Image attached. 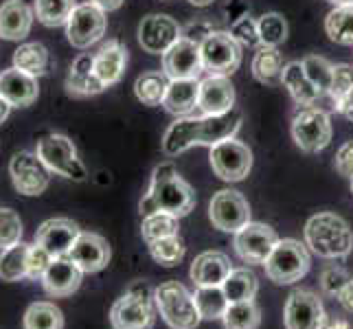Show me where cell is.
I'll return each mask as SVG.
<instances>
[{
  "mask_svg": "<svg viewBox=\"0 0 353 329\" xmlns=\"http://www.w3.org/2000/svg\"><path fill=\"white\" fill-rule=\"evenodd\" d=\"M196 206V191L187 180H182L174 163H161L152 174V182L148 193L139 202L141 215H150L163 211L176 215L178 219L185 217Z\"/></svg>",
  "mask_w": 353,
  "mask_h": 329,
  "instance_id": "6da1fadb",
  "label": "cell"
},
{
  "mask_svg": "<svg viewBox=\"0 0 353 329\" xmlns=\"http://www.w3.org/2000/svg\"><path fill=\"white\" fill-rule=\"evenodd\" d=\"M305 243L323 259H345L353 250V230L336 213H316L305 224Z\"/></svg>",
  "mask_w": 353,
  "mask_h": 329,
  "instance_id": "7a4b0ae2",
  "label": "cell"
},
{
  "mask_svg": "<svg viewBox=\"0 0 353 329\" xmlns=\"http://www.w3.org/2000/svg\"><path fill=\"white\" fill-rule=\"evenodd\" d=\"M154 321H156L154 290L145 281L130 286L125 295L119 297L110 310L112 329H152Z\"/></svg>",
  "mask_w": 353,
  "mask_h": 329,
  "instance_id": "3957f363",
  "label": "cell"
},
{
  "mask_svg": "<svg viewBox=\"0 0 353 329\" xmlns=\"http://www.w3.org/2000/svg\"><path fill=\"white\" fill-rule=\"evenodd\" d=\"M156 310L172 329H196L202 323L191 292L178 281H165L154 290Z\"/></svg>",
  "mask_w": 353,
  "mask_h": 329,
  "instance_id": "277c9868",
  "label": "cell"
},
{
  "mask_svg": "<svg viewBox=\"0 0 353 329\" xmlns=\"http://www.w3.org/2000/svg\"><path fill=\"white\" fill-rule=\"evenodd\" d=\"M310 250L296 239H279L265 259V277L276 286H290L301 281L310 272Z\"/></svg>",
  "mask_w": 353,
  "mask_h": 329,
  "instance_id": "5b68a950",
  "label": "cell"
},
{
  "mask_svg": "<svg viewBox=\"0 0 353 329\" xmlns=\"http://www.w3.org/2000/svg\"><path fill=\"white\" fill-rule=\"evenodd\" d=\"M35 154L40 156V161L48 167L51 174H57L75 182H83L88 178V169L81 163L75 143L66 134H57V132L46 134V137L38 141Z\"/></svg>",
  "mask_w": 353,
  "mask_h": 329,
  "instance_id": "8992f818",
  "label": "cell"
},
{
  "mask_svg": "<svg viewBox=\"0 0 353 329\" xmlns=\"http://www.w3.org/2000/svg\"><path fill=\"white\" fill-rule=\"evenodd\" d=\"M292 139L305 154H319L332 143V121L323 108H301L292 119Z\"/></svg>",
  "mask_w": 353,
  "mask_h": 329,
  "instance_id": "52a82bcc",
  "label": "cell"
},
{
  "mask_svg": "<svg viewBox=\"0 0 353 329\" xmlns=\"http://www.w3.org/2000/svg\"><path fill=\"white\" fill-rule=\"evenodd\" d=\"M202 66L209 75L230 77L241 64V44L226 31H213L200 44Z\"/></svg>",
  "mask_w": 353,
  "mask_h": 329,
  "instance_id": "ba28073f",
  "label": "cell"
},
{
  "mask_svg": "<svg viewBox=\"0 0 353 329\" xmlns=\"http://www.w3.org/2000/svg\"><path fill=\"white\" fill-rule=\"evenodd\" d=\"M108 29V18L101 7L88 3H81L72 9V14L66 22V38L75 48H90L99 42Z\"/></svg>",
  "mask_w": 353,
  "mask_h": 329,
  "instance_id": "9c48e42d",
  "label": "cell"
},
{
  "mask_svg": "<svg viewBox=\"0 0 353 329\" xmlns=\"http://www.w3.org/2000/svg\"><path fill=\"white\" fill-rule=\"evenodd\" d=\"M9 176L20 196H40L51 182V172L35 152H16L9 161Z\"/></svg>",
  "mask_w": 353,
  "mask_h": 329,
  "instance_id": "30bf717a",
  "label": "cell"
},
{
  "mask_svg": "<svg viewBox=\"0 0 353 329\" xmlns=\"http://www.w3.org/2000/svg\"><path fill=\"white\" fill-rule=\"evenodd\" d=\"M209 161L215 176L224 182H239L252 169V152L241 141L228 139L211 148Z\"/></svg>",
  "mask_w": 353,
  "mask_h": 329,
  "instance_id": "8fae6325",
  "label": "cell"
},
{
  "mask_svg": "<svg viewBox=\"0 0 353 329\" xmlns=\"http://www.w3.org/2000/svg\"><path fill=\"white\" fill-rule=\"evenodd\" d=\"M276 241L279 235L272 226L261 222H248L235 233L233 246L241 261H246L250 266H263L265 259L270 257Z\"/></svg>",
  "mask_w": 353,
  "mask_h": 329,
  "instance_id": "7c38bea8",
  "label": "cell"
},
{
  "mask_svg": "<svg viewBox=\"0 0 353 329\" xmlns=\"http://www.w3.org/2000/svg\"><path fill=\"white\" fill-rule=\"evenodd\" d=\"M209 219L224 233H237L241 226L250 222V204L239 191L222 189L211 198Z\"/></svg>",
  "mask_w": 353,
  "mask_h": 329,
  "instance_id": "4fadbf2b",
  "label": "cell"
},
{
  "mask_svg": "<svg viewBox=\"0 0 353 329\" xmlns=\"http://www.w3.org/2000/svg\"><path fill=\"white\" fill-rule=\"evenodd\" d=\"M139 44L145 53L163 55L182 38V27L165 14H152L145 16L139 24Z\"/></svg>",
  "mask_w": 353,
  "mask_h": 329,
  "instance_id": "5bb4252c",
  "label": "cell"
},
{
  "mask_svg": "<svg viewBox=\"0 0 353 329\" xmlns=\"http://www.w3.org/2000/svg\"><path fill=\"white\" fill-rule=\"evenodd\" d=\"M325 316L323 301L310 290H294L285 301V329H321Z\"/></svg>",
  "mask_w": 353,
  "mask_h": 329,
  "instance_id": "9a60e30c",
  "label": "cell"
},
{
  "mask_svg": "<svg viewBox=\"0 0 353 329\" xmlns=\"http://www.w3.org/2000/svg\"><path fill=\"white\" fill-rule=\"evenodd\" d=\"M68 257L77 263V268L83 275L101 272L103 268L110 263L112 250L110 243L99 233H90V230H81L79 237L72 243Z\"/></svg>",
  "mask_w": 353,
  "mask_h": 329,
  "instance_id": "2e32d148",
  "label": "cell"
},
{
  "mask_svg": "<svg viewBox=\"0 0 353 329\" xmlns=\"http://www.w3.org/2000/svg\"><path fill=\"white\" fill-rule=\"evenodd\" d=\"M202 66L200 44L180 38L167 53H163V72L169 79H198Z\"/></svg>",
  "mask_w": 353,
  "mask_h": 329,
  "instance_id": "e0dca14e",
  "label": "cell"
},
{
  "mask_svg": "<svg viewBox=\"0 0 353 329\" xmlns=\"http://www.w3.org/2000/svg\"><path fill=\"white\" fill-rule=\"evenodd\" d=\"M79 226L68 217H51L35 230V243L44 246L53 257H66L72 243L79 237Z\"/></svg>",
  "mask_w": 353,
  "mask_h": 329,
  "instance_id": "ac0fdd59",
  "label": "cell"
},
{
  "mask_svg": "<svg viewBox=\"0 0 353 329\" xmlns=\"http://www.w3.org/2000/svg\"><path fill=\"white\" fill-rule=\"evenodd\" d=\"M81 279H83V272L66 255V257H53L51 266L46 268V272L42 275L40 281L46 295H51L55 299H64L79 290Z\"/></svg>",
  "mask_w": 353,
  "mask_h": 329,
  "instance_id": "d6986e66",
  "label": "cell"
},
{
  "mask_svg": "<svg viewBox=\"0 0 353 329\" xmlns=\"http://www.w3.org/2000/svg\"><path fill=\"white\" fill-rule=\"evenodd\" d=\"M235 108V86L228 77L209 75L200 81L198 110L202 117L206 114H222Z\"/></svg>",
  "mask_w": 353,
  "mask_h": 329,
  "instance_id": "ffe728a7",
  "label": "cell"
},
{
  "mask_svg": "<svg viewBox=\"0 0 353 329\" xmlns=\"http://www.w3.org/2000/svg\"><path fill=\"white\" fill-rule=\"evenodd\" d=\"M0 97H5L14 108H29L40 97L38 77H33L16 66L3 70L0 72Z\"/></svg>",
  "mask_w": 353,
  "mask_h": 329,
  "instance_id": "44dd1931",
  "label": "cell"
},
{
  "mask_svg": "<svg viewBox=\"0 0 353 329\" xmlns=\"http://www.w3.org/2000/svg\"><path fill=\"white\" fill-rule=\"evenodd\" d=\"M35 11L24 0H5L0 5V38L22 42L31 33Z\"/></svg>",
  "mask_w": 353,
  "mask_h": 329,
  "instance_id": "7402d4cb",
  "label": "cell"
},
{
  "mask_svg": "<svg viewBox=\"0 0 353 329\" xmlns=\"http://www.w3.org/2000/svg\"><path fill=\"white\" fill-rule=\"evenodd\" d=\"M128 66V48L119 40H108L101 44L99 51L94 53V75L103 86H114L121 81Z\"/></svg>",
  "mask_w": 353,
  "mask_h": 329,
  "instance_id": "603a6c76",
  "label": "cell"
},
{
  "mask_svg": "<svg viewBox=\"0 0 353 329\" xmlns=\"http://www.w3.org/2000/svg\"><path fill=\"white\" fill-rule=\"evenodd\" d=\"M230 259L220 250H206L200 252L191 263L189 277L198 288L202 286H222L226 277L230 275Z\"/></svg>",
  "mask_w": 353,
  "mask_h": 329,
  "instance_id": "cb8c5ba5",
  "label": "cell"
},
{
  "mask_svg": "<svg viewBox=\"0 0 353 329\" xmlns=\"http://www.w3.org/2000/svg\"><path fill=\"white\" fill-rule=\"evenodd\" d=\"M281 83L292 94V99L303 108H321V101L325 99V94L316 88L312 83V79L307 77L305 68H303V62L285 64Z\"/></svg>",
  "mask_w": 353,
  "mask_h": 329,
  "instance_id": "d4e9b609",
  "label": "cell"
},
{
  "mask_svg": "<svg viewBox=\"0 0 353 329\" xmlns=\"http://www.w3.org/2000/svg\"><path fill=\"white\" fill-rule=\"evenodd\" d=\"M241 128V112L237 108L228 110V112L222 114H206L200 117V139L198 145H213L228 141V139H235V134Z\"/></svg>",
  "mask_w": 353,
  "mask_h": 329,
  "instance_id": "484cf974",
  "label": "cell"
},
{
  "mask_svg": "<svg viewBox=\"0 0 353 329\" xmlns=\"http://www.w3.org/2000/svg\"><path fill=\"white\" fill-rule=\"evenodd\" d=\"M94 55L81 53L70 64V70L66 75V92L72 97H92L105 90L103 83L94 75Z\"/></svg>",
  "mask_w": 353,
  "mask_h": 329,
  "instance_id": "4316f807",
  "label": "cell"
},
{
  "mask_svg": "<svg viewBox=\"0 0 353 329\" xmlns=\"http://www.w3.org/2000/svg\"><path fill=\"white\" fill-rule=\"evenodd\" d=\"M198 97L200 79H172L163 99V108L176 119L191 117L193 110H198Z\"/></svg>",
  "mask_w": 353,
  "mask_h": 329,
  "instance_id": "83f0119b",
  "label": "cell"
},
{
  "mask_svg": "<svg viewBox=\"0 0 353 329\" xmlns=\"http://www.w3.org/2000/svg\"><path fill=\"white\" fill-rule=\"evenodd\" d=\"M200 139V117H180L167 128L163 137V152L167 156H180L189 148L198 145Z\"/></svg>",
  "mask_w": 353,
  "mask_h": 329,
  "instance_id": "f1b7e54d",
  "label": "cell"
},
{
  "mask_svg": "<svg viewBox=\"0 0 353 329\" xmlns=\"http://www.w3.org/2000/svg\"><path fill=\"white\" fill-rule=\"evenodd\" d=\"M283 55L276 46H259L252 57V75L263 86H279L283 79Z\"/></svg>",
  "mask_w": 353,
  "mask_h": 329,
  "instance_id": "f546056e",
  "label": "cell"
},
{
  "mask_svg": "<svg viewBox=\"0 0 353 329\" xmlns=\"http://www.w3.org/2000/svg\"><path fill=\"white\" fill-rule=\"evenodd\" d=\"M222 290L228 299V303H241V301H254L259 290L257 275L250 268H233L226 281L222 283Z\"/></svg>",
  "mask_w": 353,
  "mask_h": 329,
  "instance_id": "4dcf8cb0",
  "label": "cell"
},
{
  "mask_svg": "<svg viewBox=\"0 0 353 329\" xmlns=\"http://www.w3.org/2000/svg\"><path fill=\"white\" fill-rule=\"evenodd\" d=\"M27 257H29V243H24V241L0 250V279L9 283L29 279Z\"/></svg>",
  "mask_w": 353,
  "mask_h": 329,
  "instance_id": "1f68e13d",
  "label": "cell"
},
{
  "mask_svg": "<svg viewBox=\"0 0 353 329\" xmlns=\"http://www.w3.org/2000/svg\"><path fill=\"white\" fill-rule=\"evenodd\" d=\"M24 329H64V314L51 301H35L22 319Z\"/></svg>",
  "mask_w": 353,
  "mask_h": 329,
  "instance_id": "d6a6232c",
  "label": "cell"
},
{
  "mask_svg": "<svg viewBox=\"0 0 353 329\" xmlns=\"http://www.w3.org/2000/svg\"><path fill=\"white\" fill-rule=\"evenodd\" d=\"M48 48L40 42H24L14 53V66L29 72L33 77H42L48 72Z\"/></svg>",
  "mask_w": 353,
  "mask_h": 329,
  "instance_id": "836d02e7",
  "label": "cell"
},
{
  "mask_svg": "<svg viewBox=\"0 0 353 329\" xmlns=\"http://www.w3.org/2000/svg\"><path fill=\"white\" fill-rule=\"evenodd\" d=\"M169 81L163 70H148L134 83V94L143 106H163Z\"/></svg>",
  "mask_w": 353,
  "mask_h": 329,
  "instance_id": "e575fe53",
  "label": "cell"
},
{
  "mask_svg": "<svg viewBox=\"0 0 353 329\" xmlns=\"http://www.w3.org/2000/svg\"><path fill=\"white\" fill-rule=\"evenodd\" d=\"M325 31L332 42L353 46V5L334 7L325 18Z\"/></svg>",
  "mask_w": 353,
  "mask_h": 329,
  "instance_id": "d590c367",
  "label": "cell"
},
{
  "mask_svg": "<svg viewBox=\"0 0 353 329\" xmlns=\"http://www.w3.org/2000/svg\"><path fill=\"white\" fill-rule=\"evenodd\" d=\"M77 7V0H33V11L44 27H66V22Z\"/></svg>",
  "mask_w": 353,
  "mask_h": 329,
  "instance_id": "8d00e7d4",
  "label": "cell"
},
{
  "mask_svg": "<svg viewBox=\"0 0 353 329\" xmlns=\"http://www.w3.org/2000/svg\"><path fill=\"white\" fill-rule=\"evenodd\" d=\"M193 299H196V306L200 310V316L202 321H217L222 319L226 308L230 306L222 286H202L196 290V295H193Z\"/></svg>",
  "mask_w": 353,
  "mask_h": 329,
  "instance_id": "74e56055",
  "label": "cell"
},
{
  "mask_svg": "<svg viewBox=\"0 0 353 329\" xmlns=\"http://www.w3.org/2000/svg\"><path fill=\"white\" fill-rule=\"evenodd\" d=\"M224 329H259L261 310L254 301L230 303L222 316Z\"/></svg>",
  "mask_w": 353,
  "mask_h": 329,
  "instance_id": "f35d334b",
  "label": "cell"
},
{
  "mask_svg": "<svg viewBox=\"0 0 353 329\" xmlns=\"http://www.w3.org/2000/svg\"><path fill=\"white\" fill-rule=\"evenodd\" d=\"M180 224H178V217L176 215H169L163 211H156L143 217V224H141V235L143 239L152 243L156 239H163V237H172V235H180Z\"/></svg>",
  "mask_w": 353,
  "mask_h": 329,
  "instance_id": "ab89813d",
  "label": "cell"
},
{
  "mask_svg": "<svg viewBox=\"0 0 353 329\" xmlns=\"http://www.w3.org/2000/svg\"><path fill=\"white\" fill-rule=\"evenodd\" d=\"M150 246V255L152 259L158 263V266H165V268H172V266H178L182 259H185V252H187V246L185 241H182L180 235H172V237H163V239H156Z\"/></svg>",
  "mask_w": 353,
  "mask_h": 329,
  "instance_id": "60d3db41",
  "label": "cell"
},
{
  "mask_svg": "<svg viewBox=\"0 0 353 329\" xmlns=\"http://www.w3.org/2000/svg\"><path fill=\"white\" fill-rule=\"evenodd\" d=\"M259 40L261 46H279L281 42H285L288 38V22L281 14L276 11H270V14H263L259 20Z\"/></svg>",
  "mask_w": 353,
  "mask_h": 329,
  "instance_id": "b9f144b4",
  "label": "cell"
},
{
  "mask_svg": "<svg viewBox=\"0 0 353 329\" xmlns=\"http://www.w3.org/2000/svg\"><path fill=\"white\" fill-rule=\"evenodd\" d=\"M303 68H305L307 77L312 79V83L319 88L325 97L330 94V86H332V77H334V64L330 59H325L321 55H310L303 59ZM330 99V97H327Z\"/></svg>",
  "mask_w": 353,
  "mask_h": 329,
  "instance_id": "7bdbcfd3",
  "label": "cell"
},
{
  "mask_svg": "<svg viewBox=\"0 0 353 329\" xmlns=\"http://www.w3.org/2000/svg\"><path fill=\"white\" fill-rule=\"evenodd\" d=\"M22 219L14 209L0 206V250L22 241Z\"/></svg>",
  "mask_w": 353,
  "mask_h": 329,
  "instance_id": "ee69618b",
  "label": "cell"
},
{
  "mask_svg": "<svg viewBox=\"0 0 353 329\" xmlns=\"http://www.w3.org/2000/svg\"><path fill=\"white\" fill-rule=\"evenodd\" d=\"M353 88V66L351 64H336L334 66V77H332V86H330V101L334 110L338 103L345 99V94Z\"/></svg>",
  "mask_w": 353,
  "mask_h": 329,
  "instance_id": "f6af8a7d",
  "label": "cell"
},
{
  "mask_svg": "<svg viewBox=\"0 0 353 329\" xmlns=\"http://www.w3.org/2000/svg\"><path fill=\"white\" fill-rule=\"evenodd\" d=\"M233 38L241 44V46H248V48H254V46H261V40H259V24L252 16H241L239 20L233 22V27L228 31Z\"/></svg>",
  "mask_w": 353,
  "mask_h": 329,
  "instance_id": "bcb514c9",
  "label": "cell"
},
{
  "mask_svg": "<svg viewBox=\"0 0 353 329\" xmlns=\"http://www.w3.org/2000/svg\"><path fill=\"white\" fill-rule=\"evenodd\" d=\"M53 255L48 252L40 243H29V257H27V266H29V279L31 281H40L42 275L46 272V268L51 266Z\"/></svg>",
  "mask_w": 353,
  "mask_h": 329,
  "instance_id": "7dc6e473",
  "label": "cell"
},
{
  "mask_svg": "<svg viewBox=\"0 0 353 329\" xmlns=\"http://www.w3.org/2000/svg\"><path fill=\"white\" fill-rule=\"evenodd\" d=\"M351 279V275L340 266H327L325 270L321 272V288L325 295L330 297H338L340 290L347 286V281Z\"/></svg>",
  "mask_w": 353,
  "mask_h": 329,
  "instance_id": "c3c4849f",
  "label": "cell"
},
{
  "mask_svg": "<svg viewBox=\"0 0 353 329\" xmlns=\"http://www.w3.org/2000/svg\"><path fill=\"white\" fill-rule=\"evenodd\" d=\"M215 31V27H213V22L211 20H204V18H198V20H193V22H189L185 29H182V38H187V40H191V42H198V44H202L209 35Z\"/></svg>",
  "mask_w": 353,
  "mask_h": 329,
  "instance_id": "681fc988",
  "label": "cell"
},
{
  "mask_svg": "<svg viewBox=\"0 0 353 329\" xmlns=\"http://www.w3.org/2000/svg\"><path fill=\"white\" fill-rule=\"evenodd\" d=\"M336 172L345 178H353V141L340 145L336 152Z\"/></svg>",
  "mask_w": 353,
  "mask_h": 329,
  "instance_id": "f907efd6",
  "label": "cell"
},
{
  "mask_svg": "<svg viewBox=\"0 0 353 329\" xmlns=\"http://www.w3.org/2000/svg\"><path fill=\"white\" fill-rule=\"evenodd\" d=\"M338 299V303L343 306L347 312H353V277L347 281V286L340 290V295L336 297Z\"/></svg>",
  "mask_w": 353,
  "mask_h": 329,
  "instance_id": "816d5d0a",
  "label": "cell"
},
{
  "mask_svg": "<svg viewBox=\"0 0 353 329\" xmlns=\"http://www.w3.org/2000/svg\"><path fill=\"white\" fill-rule=\"evenodd\" d=\"M336 112H340L345 119H349L351 123H353V88L345 94V99L338 103V108H336Z\"/></svg>",
  "mask_w": 353,
  "mask_h": 329,
  "instance_id": "f5cc1de1",
  "label": "cell"
},
{
  "mask_svg": "<svg viewBox=\"0 0 353 329\" xmlns=\"http://www.w3.org/2000/svg\"><path fill=\"white\" fill-rule=\"evenodd\" d=\"M321 329H351V325L343 316H325V323Z\"/></svg>",
  "mask_w": 353,
  "mask_h": 329,
  "instance_id": "db71d44e",
  "label": "cell"
},
{
  "mask_svg": "<svg viewBox=\"0 0 353 329\" xmlns=\"http://www.w3.org/2000/svg\"><path fill=\"white\" fill-rule=\"evenodd\" d=\"M90 3L97 5V7H101L105 14H108V11H117L121 5L125 3V0H90Z\"/></svg>",
  "mask_w": 353,
  "mask_h": 329,
  "instance_id": "11a10c76",
  "label": "cell"
},
{
  "mask_svg": "<svg viewBox=\"0 0 353 329\" xmlns=\"http://www.w3.org/2000/svg\"><path fill=\"white\" fill-rule=\"evenodd\" d=\"M11 108H14V106H11V103L5 99V97H0V126H3L5 121L9 119V114H11Z\"/></svg>",
  "mask_w": 353,
  "mask_h": 329,
  "instance_id": "9f6ffc18",
  "label": "cell"
},
{
  "mask_svg": "<svg viewBox=\"0 0 353 329\" xmlns=\"http://www.w3.org/2000/svg\"><path fill=\"white\" fill-rule=\"evenodd\" d=\"M189 3H191L193 7H209V5L215 3V0H189Z\"/></svg>",
  "mask_w": 353,
  "mask_h": 329,
  "instance_id": "6f0895ef",
  "label": "cell"
},
{
  "mask_svg": "<svg viewBox=\"0 0 353 329\" xmlns=\"http://www.w3.org/2000/svg\"><path fill=\"white\" fill-rule=\"evenodd\" d=\"M327 3H332L334 7H343V5H353V0H327Z\"/></svg>",
  "mask_w": 353,
  "mask_h": 329,
  "instance_id": "680465c9",
  "label": "cell"
},
{
  "mask_svg": "<svg viewBox=\"0 0 353 329\" xmlns=\"http://www.w3.org/2000/svg\"><path fill=\"white\" fill-rule=\"evenodd\" d=\"M351 180V193H353V178H349Z\"/></svg>",
  "mask_w": 353,
  "mask_h": 329,
  "instance_id": "91938a15",
  "label": "cell"
}]
</instances>
